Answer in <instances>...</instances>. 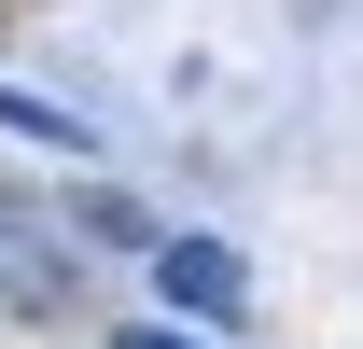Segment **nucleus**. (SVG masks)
<instances>
[{
    "instance_id": "f03ea898",
    "label": "nucleus",
    "mask_w": 363,
    "mask_h": 349,
    "mask_svg": "<svg viewBox=\"0 0 363 349\" xmlns=\"http://www.w3.org/2000/svg\"><path fill=\"white\" fill-rule=\"evenodd\" d=\"M112 349H196V336H182V321H140V336H112Z\"/></svg>"
},
{
    "instance_id": "f257e3e1",
    "label": "nucleus",
    "mask_w": 363,
    "mask_h": 349,
    "mask_svg": "<svg viewBox=\"0 0 363 349\" xmlns=\"http://www.w3.org/2000/svg\"><path fill=\"white\" fill-rule=\"evenodd\" d=\"M154 279H168V321H238V307H252V265H238L224 238H182Z\"/></svg>"
}]
</instances>
